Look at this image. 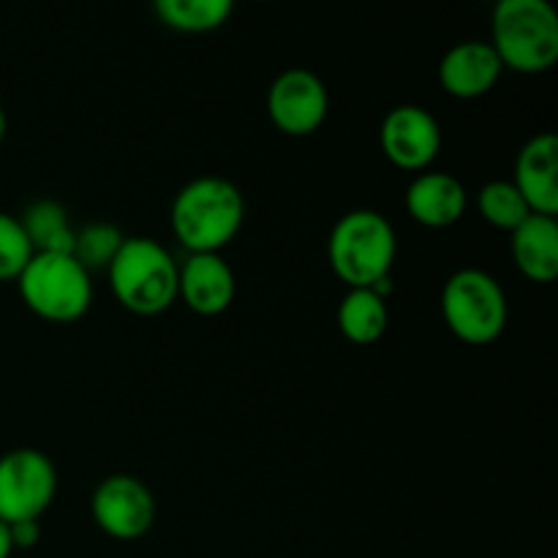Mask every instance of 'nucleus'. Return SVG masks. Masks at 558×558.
Returning a JSON list of instances; mask_svg holds the SVG:
<instances>
[{
	"mask_svg": "<svg viewBox=\"0 0 558 558\" xmlns=\"http://www.w3.org/2000/svg\"><path fill=\"white\" fill-rule=\"evenodd\" d=\"M31 256V240H27L20 218L0 210V281H16Z\"/></svg>",
	"mask_w": 558,
	"mask_h": 558,
	"instance_id": "412c9836",
	"label": "nucleus"
},
{
	"mask_svg": "<svg viewBox=\"0 0 558 558\" xmlns=\"http://www.w3.org/2000/svg\"><path fill=\"white\" fill-rule=\"evenodd\" d=\"M123 240L125 234L109 221L82 223L74 234V251H71V256H74L90 276L96 270L107 272V267L112 265V259L118 256Z\"/></svg>",
	"mask_w": 558,
	"mask_h": 558,
	"instance_id": "aec40b11",
	"label": "nucleus"
},
{
	"mask_svg": "<svg viewBox=\"0 0 558 558\" xmlns=\"http://www.w3.org/2000/svg\"><path fill=\"white\" fill-rule=\"evenodd\" d=\"M14 545H11V532L3 521H0V558H11Z\"/></svg>",
	"mask_w": 558,
	"mask_h": 558,
	"instance_id": "5701e85b",
	"label": "nucleus"
},
{
	"mask_svg": "<svg viewBox=\"0 0 558 558\" xmlns=\"http://www.w3.org/2000/svg\"><path fill=\"white\" fill-rule=\"evenodd\" d=\"M58 494L54 463L33 447H16L0 456V521L5 526L41 521Z\"/></svg>",
	"mask_w": 558,
	"mask_h": 558,
	"instance_id": "0eeeda50",
	"label": "nucleus"
},
{
	"mask_svg": "<svg viewBox=\"0 0 558 558\" xmlns=\"http://www.w3.org/2000/svg\"><path fill=\"white\" fill-rule=\"evenodd\" d=\"M501 71H505V65H501L490 41L472 38V41H458L456 47L441 54L439 85L447 96L480 98L494 90Z\"/></svg>",
	"mask_w": 558,
	"mask_h": 558,
	"instance_id": "f8f14e48",
	"label": "nucleus"
},
{
	"mask_svg": "<svg viewBox=\"0 0 558 558\" xmlns=\"http://www.w3.org/2000/svg\"><path fill=\"white\" fill-rule=\"evenodd\" d=\"M510 254L518 270L534 283H550L558 278V221L556 216L532 213L510 232Z\"/></svg>",
	"mask_w": 558,
	"mask_h": 558,
	"instance_id": "2eb2a0df",
	"label": "nucleus"
},
{
	"mask_svg": "<svg viewBox=\"0 0 558 558\" xmlns=\"http://www.w3.org/2000/svg\"><path fill=\"white\" fill-rule=\"evenodd\" d=\"M169 221L189 254H221L243 227L245 199L232 180L199 174L174 194Z\"/></svg>",
	"mask_w": 558,
	"mask_h": 558,
	"instance_id": "f257e3e1",
	"label": "nucleus"
},
{
	"mask_svg": "<svg viewBox=\"0 0 558 558\" xmlns=\"http://www.w3.org/2000/svg\"><path fill=\"white\" fill-rule=\"evenodd\" d=\"M107 278L114 300L136 316H158L178 300V262L156 238H125Z\"/></svg>",
	"mask_w": 558,
	"mask_h": 558,
	"instance_id": "7ed1b4c3",
	"label": "nucleus"
},
{
	"mask_svg": "<svg viewBox=\"0 0 558 558\" xmlns=\"http://www.w3.org/2000/svg\"><path fill=\"white\" fill-rule=\"evenodd\" d=\"M396 254L398 238L390 218L371 207L343 213L327 240V259H330L332 272L349 289L385 292Z\"/></svg>",
	"mask_w": 558,
	"mask_h": 558,
	"instance_id": "f03ea898",
	"label": "nucleus"
},
{
	"mask_svg": "<svg viewBox=\"0 0 558 558\" xmlns=\"http://www.w3.org/2000/svg\"><path fill=\"white\" fill-rule=\"evenodd\" d=\"M512 185L521 191L529 210L539 216L558 213V136L554 131L532 136L515 158Z\"/></svg>",
	"mask_w": 558,
	"mask_h": 558,
	"instance_id": "ddd939ff",
	"label": "nucleus"
},
{
	"mask_svg": "<svg viewBox=\"0 0 558 558\" xmlns=\"http://www.w3.org/2000/svg\"><path fill=\"white\" fill-rule=\"evenodd\" d=\"M90 515L107 537L131 543L156 523V496L134 474H109L93 490Z\"/></svg>",
	"mask_w": 558,
	"mask_h": 558,
	"instance_id": "6e6552de",
	"label": "nucleus"
},
{
	"mask_svg": "<svg viewBox=\"0 0 558 558\" xmlns=\"http://www.w3.org/2000/svg\"><path fill=\"white\" fill-rule=\"evenodd\" d=\"M387 300L376 289H349L338 303V330L357 347L376 343L387 330Z\"/></svg>",
	"mask_w": 558,
	"mask_h": 558,
	"instance_id": "dca6fc26",
	"label": "nucleus"
},
{
	"mask_svg": "<svg viewBox=\"0 0 558 558\" xmlns=\"http://www.w3.org/2000/svg\"><path fill=\"white\" fill-rule=\"evenodd\" d=\"M469 194L452 172L425 169L414 174L407 189V210L420 227L447 229L466 213Z\"/></svg>",
	"mask_w": 558,
	"mask_h": 558,
	"instance_id": "4468645a",
	"label": "nucleus"
},
{
	"mask_svg": "<svg viewBox=\"0 0 558 558\" xmlns=\"http://www.w3.org/2000/svg\"><path fill=\"white\" fill-rule=\"evenodd\" d=\"M381 153L407 172H425L441 150V125L420 104H398L379 129Z\"/></svg>",
	"mask_w": 558,
	"mask_h": 558,
	"instance_id": "9d476101",
	"label": "nucleus"
},
{
	"mask_svg": "<svg viewBox=\"0 0 558 558\" xmlns=\"http://www.w3.org/2000/svg\"><path fill=\"white\" fill-rule=\"evenodd\" d=\"M330 112L325 80L311 69L281 71L267 90V114L272 125L289 136H308L322 129Z\"/></svg>",
	"mask_w": 558,
	"mask_h": 558,
	"instance_id": "1a4fd4ad",
	"label": "nucleus"
},
{
	"mask_svg": "<svg viewBox=\"0 0 558 558\" xmlns=\"http://www.w3.org/2000/svg\"><path fill=\"white\" fill-rule=\"evenodd\" d=\"M22 229L31 240L33 254H71L76 227L69 210L54 199H36L20 216Z\"/></svg>",
	"mask_w": 558,
	"mask_h": 558,
	"instance_id": "f3484780",
	"label": "nucleus"
},
{
	"mask_svg": "<svg viewBox=\"0 0 558 558\" xmlns=\"http://www.w3.org/2000/svg\"><path fill=\"white\" fill-rule=\"evenodd\" d=\"M27 308L47 322H76L93 303V278L71 254H33L16 278Z\"/></svg>",
	"mask_w": 558,
	"mask_h": 558,
	"instance_id": "423d86ee",
	"label": "nucleus"
},
{
	"mask_svg": "<svg viewBox=\"0 0 558 558\" xmlns=\"http://www.w3.org/2000/svg\"><path fill=\"white\" fill-rule=\"evenodd\" d=\"M5 129H9V120H5V112H3V107H0V142L5 140Z\"/></svg>",
	"mask_w": 558,
	"mask_h": 558,
	"instance_id": "b1692460",
	"label": "nucleus"
},
{
	"mask_svg": "<svg viewBox=\"0 0 558 558\" xmlns=\"http://www.w3.org/2000/svg\"><path fill=\"white\" fill-rule=\"evenodd\" d=\"M232 0H156L161 25L180 33H207L221 27L232 16Z\"/></svg>",
	"mask_w": 558,
	"mask_h": 558,
	"instance_id": "a211bd4d",
	"label": "nucleus"
},
{
	"mask_svg": "<svg viewBox=\"0 0 558 558\" xmlns=\"http://www.w3.org/2000/svg\"><path fill=\"white\" fill-rule=\"evenodd\" d=\"M441 316L452 336L472 347H485L505 332L507 294L499 278L480 267H463L452 272L441 289Z\"/></svg>",
	"mask_w": 558,
	"mask_h": 558,
	"instance_id": "39448f33",
	"label": "nucleus"
},
{
	"mask_svg": "<svg viewBox=\"0 0 558 558\" xmlns=\"http://www.w3.org/2000/svg\"><path fill=\"white\" fill-rule=\"evenodd\" d=\"M490 47L501 65L543 74L558 60V14L548 0H501L490 14Z\"/></svg>",
	"mask_w": 558,
	"mask_h": 558,
	"instance_id": "20e7f679",
	"label": "nucleus"
},
{
	"mask_svg": "<svg viewBox=\"0 0 558 558\" xmlns=\"http://www.w3.org/2000/svg\"><path fill=\"white\" fill-rule=\"evenodd\" d=\"M238 292L232 265L221 254H189L178 265V298L199 316H218L229 311Z\"/></svg>",
	"mask_w": 558,
	"mask_h": 558,
	"instance_id": "9b49d317",
	"label": "nucleus"
},
{
	"mask_svg": "<svg viewBox=\"0 0 558 558\" xmlns=\"http://www.w3.org/2000/svg\"><path fill=\"white\" fill-rule=\"evenodd\" d=\"M9 532H11V545H14V550L33 548V545L38 543V537H41V529H38V521L14 523V526H9Z\"/></svg>",
	"mask_w": 558,
	"mask_h": 558,
	"instance_id": "4be33fe9",
	"label": "nucleus"
},
{
	"mask_svg": "<svg viewBox=\"0 0 558 558\" xmlns=\"http://www.w3.org/2000/svg\"><path fill=\"white\" fill-rule=\"evenodd\" d=\"M477 210L485 218V223L505 229V232H512L532 216L526 199L512 185V180H490V183H485L477 194Z\"/></svg>",
	"mask_w": 558,
	"mask_h": 558,
	"instance_id": "6ab92c4d",
	"label": "nucleus"
}]
</instances>
